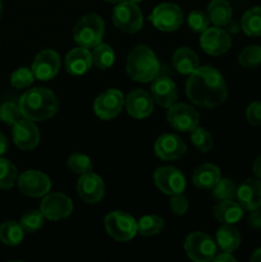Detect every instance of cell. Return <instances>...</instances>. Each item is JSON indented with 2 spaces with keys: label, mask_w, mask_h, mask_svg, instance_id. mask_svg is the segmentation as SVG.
I'll return each instance as SVG.
<instances>
[{
  "label": "cell",
  "mask_w": 261,
  "mask_h": 262,
  "mask_svg": "<svg viewBox=\"0 0 261 262\" xmlns=\"http://www.w3.org/2000/svg\"><path fill=\"white\" fill-rule=\"evenodd\" d=\"M216 242L225 252H233L241 245V234L232 224H224L216 233Z\"/></svg>",
  "instance_id": "4316f807"
},
{
  "label": "cell",
  "mask_w": 261,
  "mask_h": 262,
  "mask_svg": "<svg viewBox=\"0 0 261 262\" xmlns=\"http://www.w3.org/2000/svg\"><path fill=\"white\" fill-rule=\"evenodd\" d=\"M160 63L155 53L145 45H138L130 50L127 59V73L136 82H151L159 76Z\"/></svg>",
  "instance_id": "3957f363"
},
{
  "label": "cell",
  "mask_w": 261,
  "mask_h": 262,
  "mask_svg": "<svg viewBox=\"0 0 261 262\" xmlns=\"http://www.w3.org/2000/svg\"><path fill=\"white\" fill-rule=\"evenodd\" d=\"M243 32L252 37L261 36V7H253L243 14L241 20Z\"/></svg>",
  "instance_id": "f1b7e54d"
},
{
  "label": "cell",
  "mask_w": 261,
  "mask_h": 262,
  "mask_svg": "<svg viewBox=\"0 0 261 262\" xmlns=\"http://www.w3.org/2000/svg\"><path fill=\"white\" fill-rule=\"evenodd\" d=\"M105 32L104 19L99 14H86L76 23L73 30L74 41L79 46L86 49H94L101 43Z\"/></svg>",
  "instance_id": "277c9868"
},
{
  "label": "cell",
  "mask_w": 261,
  "mask_h": 262,
  "mask_svg": "<svg viewBox=\"0 0 261 262\" xmlns=\"http://www.w3.org/2000/svg\"><path fill=\"white\" fill-rule=\"evenodd\" d=\"M250 260L252 262H261V248H258V250H256L255 252L252 253Z\"/></svg>",
  "instance_id": "7dc6e473"
},
{
  "label": "cell",
  "mask_w": 261,
  "mask_h": 262,
  "mask_svg": "<svg viewBox=\"0 0 261 262\" xmlns=\"http://www.w3.org/2000/svg\"><path fill=\"white\" fill-rule=\"evenodd\" d=\"M23 237H25V230L20 227L19 223L14 220H8L0 225V241L4 245L14 247L22 242Z\"/></svg>",
  "instance_id": "83f0119b"
},
{
  "label": "cell",
  "mask_w": 261,
  "mask_h": 262,
  "mask_svg": "<svg viewBox=\"0 0 261 262\" xmlns=\"http://www.w3.org/2000/svg\"><path fill=\"white\" fill-rule=\"evenodd\" d=\"M148 19L158 30L171 32L178 30L183 23V12L173 3H163L153 10Z\"/></svg>",
  "instance_id": "ba28073f"
},
{
  "label": "cell",
  "mask_w": 261,
  "mask_h": 262,
  "mask_svg": "<svg viewBox=\"0 0 261 262\" xmlns=\"http://www.w3.org/2000/svg\"><path fill=\"white\" fill-rule=\"evenodd\" d=\"M243 207L233 200H223L212 210L214 217L223 224H235L243 217Z\"/></svg>",
  "instance_id": "603a6c76"
},
{
  "label": "cell",
  "mask_w": 261,
  "mask_h": 262,
  "mask_svg": "<svg viewBox=\"0 0 261 262\" xmlns=\"http://www.w3.org/2000/svg\"><path fill=\"white\" fill-rule=\"evenodd\" d=\"M40 211L42 212L45 219L56 222L68 217L73 211V202L67 194L59 193H49L45 194L44 200L41 201Z\"/></svg>",
  "instance_id": "9c48e42d"
},
{
  "label": "cell",
  "mask_w": 261,
  "mask_h": 262,
  "mask_svg": "<svg viewBox=\"0 0 261 262\" xmlns=\"http://www.w3.org/2000/svg\"><path fill=\"white\" fill-rule=\"evenodd\" d=\"M22 117L31 122H41L51 118L59 110V100L51 90L35 87L22 95L19 100Z\"/></svg>",
  "instance_id": "7a4b0ae2"
},
{
  "label": "cell",
  "mask_w": 261,
  "mask_h": 262,
  "mask_svg": "<svg viewBox=\"0 0 261 262\" xmlns=\"http://www.w3.org/2000/svg\"><path fill=\"white\" fill-rule=\"evenodd\" d=\"M125 99L119 90L110 89L96 97L94 104L95 113L100 119L110 120L122 112Z\"/></svg>",
  "instance_id": "8fae6325"
},
{
  "label": "cell",
  "mask_w": 261,
  "mask_h": 262,
  "mask_svg": "<svg viewBox=\"0 0 261 262\" xmlns=\"http://www.w3.org/2000/svg\"><path fill=\"white\" fill-rule=\"evenodd\" d=\"M92 66V54L86 48H76L69 51L66 56V68L69 74L81 76Z\"/></svg>",
  "instance_id": "7402d4cb"
},
{
  "label": "cell",
  "mask_w": 261,
  "mask_h": 262,
  "mask_svg": "<svg viewBox=\"0 0 261 262\" xmlns=\"http://www.w3.org/2000/svg\"><path fill=\"white\" fill-rule=\"evenodd\" d=\"M105 229L118 242H128L137 234V222L124 211H113L105 217Z\"/></svg>",
  "instance_id": "8992f818"
},
{
  "label": "cell",
  "mask_w": 261,
  "mask_h": 262,
  "mask_svg": "<svg viewBox=\"0 0 261 262\" xmlns=\"http://www.w3.org/2000/svg\"><path fill=\"white\" fill-rule=\"evenodd\" d=\"M212 196L219 201L234 200V197H237V188L230 179L220 178V181L212 188Z\"/></svg>",
  "instance_id": "8d00e7d4"
},
{
  "label": "cell",
  "mask_w": 261,
  "mask_h": 262,
  "mask_svg": "<svg viewBox=\"0 0 261 262\" xmlns=\"http://www.w3.org/2000/svg\"><path fill=\"white\" fill-rule=\"evenodd\" d=\"M237 199L241 206L247 211L261 206V181L246 179L237 189Z\"/></svg>",
  "instance_id": "44dd1931"
},
{
  "label": "cell",
  "mask_w": 261,
  "mask_h": 262,
  "mask_svg": "<svg viewBox=\"0 0 261 262\" xmlns=\"http://www.w3.org/2000/svg\"><path fill=\"white\" fill-rule=\"evenodd\" d=\"M248 225L255 229H261V209H255L251 211L250 216H248Z\"/></svg>",
  "instance_id": "7bdbcfd3"
},
{
  "label": "cell",
  "mask_w": 261,
  "mask_h": 262,
  "mask_svg": "<svg viewBox=\"0 0 261 262\" xmlns=\"http://www.w3.org/2000/svg\"><path fill=\"white\" fill-rule=\"evenodd\" d=\"M60 68V56L53 49H45L36 55L32 69L35 78L40 81H49L54 78Z\"/></svg>",
  "instance_id": "5bb4252c"
},
{
  "label": "cell",
  "mask_w": 261,
  "mask_h": 262,
  "mask_svg": "<svg viewBox=\"0 0 261 262\" xmlns=\"http://www.w3.org/2000/svg\"><path fill=\"white\" fill-rule=\"evenodd\" d=\"M8 150V141L5 138V136L0 132V158L7 152Z\"/></svg>",
  "instance_id": "bcb514c9"
},
{
  "label": "cell",
  "mask_w": 261,
  "mask_h": 262,
  "mask_svg": "<svg viewBox=\"0 0 261 262\" xmlns=\"http://www.w3.org/2000/svg\"><path fill=\"white\" fill-rule=\"evenodd\" d=\"M33 79H35V74H33L32 69L22 67V68H18L17 71L13 72L12 76H10V83L14 89L22 90L31 86Z\"/></svg>",
  "instance_id": "74e56055"
},
{
  "label": "cell",
  "mask_w": 261,
  "mask_h": 262,
  "mask_svg": "<svg viewBox=\"0 0 261 262\" xmlns=\"http://www.w3.org/2000/svg\"><path fill=\"white\" fill-rule=\"evenodd\" d=\"M252 170L258 179H261V156H258L252 165Z\"/></svg>",
  "instance_id": "f6af8a7d"
},
{
  "label": "cell",
  "mask_w": 261,
  "mask_h": 262,
  "mask_svg": "<svg viewBox=\"0 0 261 262\" xmlns=\"http://www.w3.org/2000/svg\"><path fill=\"white\" fill-rule=\"evenodd\" d=\"M18 179L17 168L7 159L0 158V189H10Z\"/></svg>",
  "instance_id": "1f68e13d"
},
{
  "label": "cell",
  "mask_w": 261,
  "mask_h": 262,
  "mask_svg": "<svg viewBox=\"0 0 261 262\" xmlns=\"http://www.w3.org/2000/svg\"><path fill=\"white\" fill-rule=\"evenodd\" d=\"M77 193L86 204H97L104 197V182L97 174L92 171L83 174L77 182Z\"/></svg>",
  "instance_id": "2e32d148"
},
{
  "label": "cell",
  "mask_w": 261,
  "mask_h": 262,
  "mask_svg": "<svg viewBox=\"0 0 261 262\" xmlns=\"http://www.w3.org/2000/svg\"><path fill=\"white\" fill-rule=\"evenodd\" d=\"M248 123L255 127H261V101H255L246 110Z\"/></svg>",
  "instance_id": "b9f144b4"
},
{
  "label": "cell",
  "mask_w": 261,
  "mask_h": 262,
  "mask_svg": "<svg viewBox=\"0 0 261 262\" xmlns=\"http://www.w3.org/2000/svg\"><path fill=\"white\" fill-rule=\"evenodd\" d=\"M201 48L210 55H222L227 53L232 45V38L227 31L219 27L207 28L200 37Z\"/></svg>",
  "instance_id": "9a60e30c"
},
{
  "label": "cell",
  "mask_w": 261,
  "mask_h": 262,
  "mask_svg": "<svg viewBox=\"0 0 261 262\" xmlns=\"http://www.w3.org/2000/svg\"><path fill=\"white\" fill-rule=\"evenodd\" d=\"M233 10L228 0H211L207 7V15L216 27H224L232 20Z\"/></svg>",
  "instance_id": "484cf974"
},
{
  "label": "cell",
  "mask_w": 261,
  "mask_h": 262,
  "mask_svg": "<svg viewBox=\"0 0 261 262\" xmlns=\"http://www.w3.org/2000/svg\"><path fill=\"white\" fill-rule=\"evenodd\" d=\"M92 64L99 69H107L114 64L115 60V53L113 50L112 46L106 45V43H99L95 46L94 51H92Z\"/></svg>",
  "instance_id": "f546056e"
},
{
  "label": "cell",
  "mask_w": 261,
  "mask_h": 262,
  "mask_svg": "<svg viewBox=\"0 0 261 262\" xmlns=\"http://www.w3.org/2000/svg\"><path fill=\"white\" fill-rule=\"evenodd\" d=\"M18 188L28 197H42L51 189V181L38 170L23 171L17 179Z\"/></svg>",
  "instance_id": "30bf717a"
},
{
  "label": "cell",
  "mask_w": 261,
  "mask_h": 262,
  "mask_svg": "<svg viewBox=\"0 0 261 262\" xmlns=\"http://www.w3.org/2000/svg\"><path fill=\"white\" fill-rule=\"evenodd\" d=\"M105 2H107V3H112V4H118V3L123 2V0H105Z\"/></svg>",
  "instance_id": "c3c4849f"
},
{
  "label": "cell",
  "mask_w": 261,
  "mask_h": 262,
  "mask_svg": "<svg viewBox=\"0 0 261 262\" xmlns=\"http://www.w3.org/2000/svg\"><path fill=\"white\" fill-rule=\"evenodd\" d=\"M151 96L158 105L170 107L177 101V86L168 77H156L151 84Z\"/></svg>",
  "instance_id": "ffe728a7"
},
{
  "label": "cell",
  "mask_w": 261,
  "mask_h": 262,
  "mask_svg": "<svg viewBox=\"0 0 261 262\" xmlns=\"http://www.w3.org/2000/svg\"><path fill=\"white\" fill-rule=\"evenodd\" d=\"M67 166L69 168V170L79 174V176H83V174L92 171L91 159L87 155H83V154H72L68 160H67Z\"/></svg>",
  "instance_id": "e575fe53"
},
{
  "label": "cell",
  "mask_w": 261,
  "mask_h": 262,
  "mask_svg": "<svg viewBox=\"0 0 261 262\" xmlns=\"http://www.w3.org/2000/svg\"><path fill=\"white\" fill-rule=\"evenodd\" d=\"M168 122L174 129L181 132H192L199 127L200 115L191 105L173 104L168 110Z\"/></svg>",
  "instance_id": "4fadbf2b"
},
{
  "label": "cell",
  "mask_w": 261,
  "mask_h": 262,
  "mask_svg": "<svg viewBox=\"0 0 261 262\" xmlns=\"http://www.w3.org/2000/svg\"><path fill=\"white\" fill-rule=\"evenodd\" d=\"M187 22H188L189 28H191L193 32L202 33L205 30L209 28L210 18L209 15L205 12H202V10H192V12L189 13Z\"/></svg>",
  "instance_id": "ab89813d"
},
{
  "label": "cell",
  "mask_w": 261,
  "mask_h": 262,
  "mask_svg": "<svg viewBox=\"0 0 261 262\" xmlns=\"http://www.w3.org/2000/svg\"><path fill=\"white\" fill-rule=\"evenodd\" d=\"M2 13H3V4H2V0H0V17H2Z\"/></svg>",
  "instance_id": "681fc988"
},
{
  "label": "cell",
  "mask_w": 261,
  "mask_h": 262,
  "mask_svg": "<svg viewBox=\"0 0 261 262\" xmlns=\"http://www.w3.org/2000/svg\"><path fill=\"white\" fill-rule=\"evenodd\" d=\"M215 261H237V258L232 255V252H225L222 253V255H217L214 257Z\"/></svg>",
  "instance_id": "ee69618b"
},
{
  "label": "cell",
  "mask_w": 261,
  "mask_h": 262,
  "mask_svg": "<svg viewBox=\"0 0 261 262\" xmlns=\"http://www.w3.org/2000/svg\"><path fill=\"white\" fill-rule=\"evenodd\" d=\"M184 251L194 262H209L216 255V245L211 237L202 232L191 233L184 241Z\"/></svg>",
  "instance_id": "52a82bcc"
},
{
  "label": "cell",
  "mask_w": 261,
  "mask_h": 262,
  "mask_svg": "<svg viewBox=\"0 0 261 262\" xmlns=\"http://www.w3.org/2000/svg\"><path fill=\"white\" fill-rule=\"evenodd\" d=\"M44 223H45V216L42 212L38 210H30L22 215L19 224L25 232L36 233L42 228Z\"/></svg>",
  "instance_id": "836d02e7"
},
{
  "label": "cell",
  "mask_w": 261,
  "mask_h": 262,
  "mask_svg": "<svg viewBox=\"0 0 261 262\" xmlns=\"http://www.w3.org/2000/svg\"><path fill=\"white\" fill-rule=\"evenodd\" d=\"M173 66L181 74H192L200 67V59L193 50L181 48L174 53Z\"/></svg>",
  "instance_id": "d4e9b609"
},
{
  "label": "cell",
  "mask_w": 261,
  "mask_h": 262,
  "mask_svg": "<svg viewBox=\"0 0 261 262\" xmlns=\"http://www.w3.org/2000/svg\"><path fill=\"white\" fill-rule=\"evenodd\" d=\"M240 64L243 68H255L261 64V48L257 45H250L243 49L240 54Z\"/></svg>",
  "instance_id": "d590c367"
},
{
  "label": "cell",
  "mask_w": 261,
  "mask_h": 262,
  "mask_svg": "<svg viewBox=\"0 0 261 262\" xmlns=\"http://www.w3.org/2000/svg\"><path fill=\"white\" fill-rule=\"evenodd\" d=\"M186 151V142L179 136L171 135V133L161 135L155 142V154L161 160H177V159L182 158Z\"/></svg>",
  "instance_id": "ac0fdd59"
},
{
  "label": "cell",
  "mask_w": 261,
  "mask_h": 262,
  "mask_svg": "<svg viewBox=\"0 0 261 262\" xmlns=\"http://www.w3.org/2000/svg\"><path fill=\"white\" fill-rule=\"evenodd\" d=\"M113 23L115 27L127 33H136L142 28L143 15L137 3L130 0L118 3L113 10Z\"/></svg>",
  "instance_id": "5b68a950"
},
{
  "label": "cell",
  "mask_w": 261,
  "mask_h": 262,
  "mask_svg": "<svg viewBox=\"0 0 261 262\" xmlns=\"http://www.w3.org/2000/svg\"><path fill=\"white\" fill-rule=\"evenodd\" d=\"M169 205H170V210L176 215H184L188 210V200L182 193L173 194Z\"/></svg>",
  "instance_id": "60d3db41"
},
{
  "label": "cell",
  "mask_w": 261,
  "mask_h": 262,
  "mask_svg": "<svg viewBox=\"0 0 261 262\" xmlns=\"http://www.w3.org/2000/svg\"><path fill=\"white\" fill-rule=\"evenodd\" d=\"M154 181L156 187L163 193L173 196V194L183 193L186 188V178L183 174L171 166H161L154 173Z\"/></svg>",
  "instance_id": "7c38bea8"
},
{
  "label": "cell",
  "mask_w": 261,
  "mask_h": 262,
  "mask_svg": "<svg viewBox=\"0 0 261 262\" xmlns=\"http://www.w3.org/2000/svg\"><path fill=\"white\" fill-rule=\"evenodd\" d=\"M164 228V220L156 215H146L137 222V233L143 237L159 234Z\"/></svg>",
  "instance_id": "4dcf8cb0"
},
{
  "label": "cell",
  "mask_w": 261,
  "mask_h": 262,
  "mask_svg": "<svg viewBox=\"0 0 261 262\" xmlns=\"http://www.w3.org/2000/svg\"><path fill=\"white\" fill-rule=\"evenodd\" d=\"M191 142L200 152H209L214 147V140L209 130L202 127H196L191 132Z\"/></svg>",
  "instance_id": "d6a6232c"
},
{
  "label": "cell",
  "mask_w": 261,
  "mask_h": 262,
  "mask_svg": "<svg viewBox=\"0 0 261 262\" xmlns=\"http://www.w3.org/2000/svg\"><path fill=\"white\" fill-rule=\"evenodd\" d=\"M220 178H222V174L216 165L204 164L194 170L192 182L200 189H212L215 184L220 181Z\"/></svg>",
  "instance_id": "cb8c5ba5"
},
{
  "label": "cell",
  "mask_w": 261,
  "mask_h": 262,
  "mask_svg": "<svg viewBox=\"0 0 261 262\" xmlns=\"http://www.w3.org/2000/svg\"><path fill=\"white\" fill-rule=\"evenodd\" d=\"M22 113H20L19 105L14 102L7 101L0 106V120L8 125H14L18 120H20Z\"/></svg>",
  "instance_id": "f35d334b"
},
{
  "label": "cell",
  "mask_w": 261,
  "mask_h": 262,
  "mask_svg": "<svg viewBox=\"0 0 261 262\" xmlns=\"http://www.w3.org/2000/svg\"><path fill=\"white\" fill-rule=\"evenodd\" d=\"M130 2H133V3H140V2H142V0H130Z\"/></svg>",
  "instance_id": "f907efd6"
},
{
  "label": "cell",
  "mask_w": 261,
  "mask_h": 262,
  "mask_svg": "<svg viewBox=\"0 0 261 262\" xmlns=\"http://www.w3.org/2000/svg\"><path fill=\"white\" fill-rule=\"evenodd\" d=\"M186 84L188 99L194 105L214 109L227 100L228 89L224 77L214 67H199Z\"/></svg>",
  "instance_id": "6da1fadb"
},
{
  "label": "cell",
  "mask_w": 261,
  "mask_h": 262,
  "mask_svg": "<svg viewBox=\"0 0 261 262\" xmlns=\"http://www.w3.org/2000/svg\"><path fill=\"white\" fill-rule=\"evenodd\" d=\"M125 107L130 117L135 119H143L153 113V96L145 90H135L125 99Z\"/></svg>",
  "instance_id": "d6986e66"
},
{
  "label": "cell",
  "mask_w": 261,
  "mask_h": 262,
  "mask_svg": "<svg viewBox=\"0 0 261 262\" xmlns=\"http://www.w3.org/2000/svg\"><path fill=\"white\" fill-rule=\"evenodd\" d=\"M13 141L23 151L33 150L40 142V130L28 119H20L13 125Z\"/></svg>",
  "instance_id": "e0dca14e"
}]
</instances>
